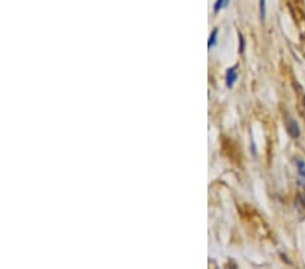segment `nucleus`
<instances>
[{
    "mask_svg": "<svg viewBox=\"0 0 305 269\" xmlns=\"http://www.w3.org/2000/svg\"><path fill=\"white\" fill-rule=\"evenodd\" d=\"M296 209L300 215V219H305V197L303 195H299L296 199Z\"/></svg>",
    "mask_w": 305,
    "mask_h": 269,
    "instance_id": "nucleus-4",
    "label": "nucleus"
},
{
    "mask_svg": "<svg viewBox=\"0 0 305 269\" xmlns=\"http://www.w3.org/2000/svg\"><path fill=\"white\" fill-rule=\"evenodd\" d=\"M296 166H297V173H299V184L301 186H305V162L303 159L297 158Z\"/></svg>",
    "mask_w": 305,
    "mask_h": 269,
    "instance_id": "nucleus-2",
    "label": "nucleus"
},
{
    "mask_svg": "<svg viewBox=\"0 0 305 269\" xmlns=\"http://www.w3.org/2000/svg\"><path fill=\"white\" fill-rule=\"evenodd\" d=\"M236 80H238V67L229 68L225 75V82H227L228 87H232L233 84L236 83Z\"/></svg>",
    "mask_w": 305,
    "mask_h": 269,
    "instance_id": "nucleus-3",
    "label": "nucleus"
},
{
    "mask_svg": "<svg viewBox=\"0 0 305 269\" xmlns=\"http://www.w3.org/2000/svg\"><path fill=\"white\" fill-rule=\"evenodd\" d=\"M217 34H218V30H217V29H214V30L212 32L211 37H209V41H208V48H209V49H212V48H214V46H216Z\"/></svg>",
    "mask_w": 305,
    "mask_h": 269,
    "instance_id": "nucleus-5",
    "label": "nucleus"
},
{
    "mask_svg": "<svg viewBox=\"0 0 305 269\" xmlns=\"http://www.w3.org/2000/svg\"><path fill=\"white\" fill-rule=\"evenodd\" d=\"M285 127H286V129H288V134L292 136V137H294V139H297L300 136V128H299V125H297V123L294 121L293 118L292 117H286V120H285Z\"/></svg>",
    "mask_w": 305,
    "mask_h": 269,
    "instance_id": "nucleus-1",
    "label": "nucleus"
},
{
    "mask_svg": "<svg viewBox=\"0 0 305 269\" xmlns=\"http://www.w3.org/2000/svg\"><path fill=\"white\" fill-rule=\"evenodd\" d=\"M228 1H229V0H216V3H214V12H218L220 10H222V8L228 4Z\"/></svg>",
    "mask_w": 305,
    "mask_h": 269,
    "instance_id": "nucleus-6",
    "label": "nucleus"
},
{
    "mask_svg": "<svg viewBox=\"0 0 305 269\" xmlns=\"http://www.w3.org/2000/svg\"><path fill=\"white\" fill-rule=\"evenodd\" d=\"M259 7H261V18L265 19L266 17V0H259Z\"/></svg>",
    "mask_w": 305,
    "mask_h": 269,
    "instance_id": "nucleus-7",
    "label": "nucleus"
}]
</instances>
